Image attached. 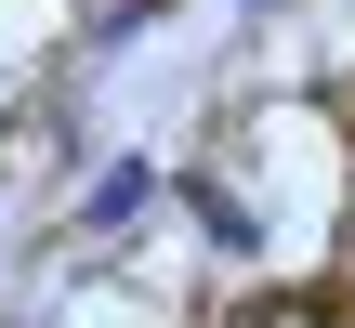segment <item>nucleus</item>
Wrapping results in <instances>:
<instances>
[{
  "instance_id": "f257e3e1",
  "label": "nucleus",
  "mask_w": 355,
  "mask_h": 328,
  "mask_svg": "<svg viewBox=\"0 0 355 328\" xmlns=\"http://www.w3.org/2000/svg\"><path fill=\"white\" fill-rule=\"evenodd\" d=\"M171 197H184V224H198V250H211L224 276H250V263L277 250V224H263V197L237 184V158H184V171H171Z\"/></svg>"
},
{
  "instance_id": "f03ea898",
  "label": "nucleus",
  "mask_w": 355,
  "mask_h": 328,
  "mask_svg": "<svg viewBox=\"0 0 355 328\" xmlns=\"http://www.w3.org/2000/svg\"><path fill=\"white\" fill-rule=\"evenodd\" d=\"M158 197H171V171H158L145 145H119V158H92V171H79V210H66V237H79V250H132V237L158 224Z\"/></svg>"
},
{
  "instance_id": "7ed1b4c3",
  "label": "nucleus",
  "mask_w": 355,
  "mask_h": 328,
  "mask_svg": "<svg viewBox=\"0 0 355 328\" xmlns=\"http://www.w3.org/2000/svg\"><path fill=\"white\" fill-rule=\"evenodd\" d=\"M158 13H171V0H105V13H92V53H132Z\"/></svg>"
},
{
  "instance_id": "20e7f679",
  "label": "nucleus",
  "mask_w": 355,
  "mask_h": 328,
  "mask_svg": "<svg viewBox=\"0 0 355 328\" xmlns=\"http://www.w3.org/2000/svg\"><path fill=\"white\" fill-rule=\"evenodd\" d=\"M237 13H250V26H263V13H277V0H237Z\"/></svg>"
}]
</instances>
